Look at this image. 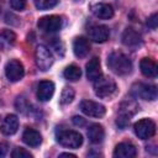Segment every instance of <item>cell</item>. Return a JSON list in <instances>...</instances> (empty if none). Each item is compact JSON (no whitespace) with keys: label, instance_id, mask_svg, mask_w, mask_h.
Here are the masks:
<instances>
[{"label":"cell","instance_id":"16","mask_svg":"<svg viewBox=\"0 0 158 158\" xmlns=\"http://www.w3.org/2000/svg\"><path fill=\"white\" fill-rule=\"evenodd\" d=\"M19 130V118L16 115H6L1 123V132L6 136H11L16 133Z\"/></svg>","mask_w":158,"mask_h":158},{"label":"cell","instance_id":"9","mask_svg":"<svg viewBox=\"0 0 158 158\" xmlns=\"http://www.w3.org/2000/svg\"><path fill=\"white\" fill-rule=\"evenodd\" d=\"M5 75L10 81H19L25 75L23 65L17 59H11L5 65Z\"/></svg>","mask_w":158,"mask_h":158},{"label":"cell","instance_id":"24","mask_svg":"<svg viewBox=\"0 0 158 158\" xmlns=\"http://www.w3.org/2000/svg\"><path fill=\"white\" fill-rule=\"evenodd\" d=\"M38 10H48L58 4V0H33Z\"/></svg>","mask_w":158,"mask_h":158},{"label":"cell","instance_id":"27","mask_svg":"<svg viewBox=\"0 0 158 158\" xmlns=\"http://www.w3.org/2000/svg\"><path fill=\"white\" fill-rule=\"evenodd\" d=\"M10 5L14 10L22 11L26 7V0H10Z\"/></svg>","mask_w":158,"mask_h":158},{"label":"cell","instance_id":"15","mask_svg":"<svg viewBox=\"0 0 158 158\" xmlns=\"http://www.w3.org/2000/svg\"><path fill=\"white\" fill-rule=\"evenodd\" d=\"M122 42L128 47H137L142 43V36L132 27H127L122 33Z\"/></svg>","mask_w":158,"mask_h":158},{"label":"cell","instance_id":"30","mask_svg":"<svg viewBox=\"0 0 158 158\" xmlns=\"http://www.w3.org/2000/svg\"><path fill=\"white\" fill-rule=\"evenodd\" d=\"M73 123L77 125V126H83V125L85 123V121H84V118L80 117V116H74V117H73Z\"/></svg>","mask_w":158,"mask_h":158},{"label":"cell","instance_id":"8","mask_svg":"<svg viewBox=\"0 0 158 158\" xmlns=\"http://www.w3.org/2000/svg\"><path fill=\"white\" fill-rule=\"evenodd\" d=\"M62 26H63V21L60 16L57 15L43 16L37 22V27L43 32H57L62 28Z\"/></svg>","mask_w":158,"mask_h":158},{"label":"cell","instance_id":"18","mask_svg":"<svg viewBox=\"0 0 158 158\" xmlns=\"http://www.w3.org/2000/svg\"><path fill=\"white\" fill-rule=\"evenodd\" d=\"M90 51L89 41L85 37H77L73 42V52L78 58H84Z\"/></svg>","mask_w":158,"mask_h":158},{"label":"cell","instance_id":"25","mask_svg":"<svg viewBox=\"0 0 158 158\" xmlns=\"http://www.w3.org/2000/svg\"><path fill=\"white\" fill-rule=\"evenodd\" d=\"M11 156H12V158H32V154L28 151H26L25 148H21V147L15 148L12 151Z\"/></svg>","mask_w":158,"mask_h":158},{"label":"cell","instance_id":"20","mask_svg":"<svg viewBox=\"0 0 158 158\" xmlns=\"http://www.w3.org/2000/svg\"><path fill=\"white\" fill-rule=\"evenodd\" d=\"M139 68H141V72L144 77H147V78H156L157 77L158 67H157L156 62L152 60L151 58H142L139 62Z\"/></svg>","mask_w":158,"mask_h":158},{"label":"cell","instance_id":"6","mask_svg":"<svg viewBox=\"0 0 158 158\" xmlns=\"http://www.w3.org/2000/svg\"><path fill=\"white\" fill-rule=\"evenodd\" d=\"M35 58H36V64H37V67L41 69V70H43V72H46V70H48L51 67H52V64H53V56H52V53H51V51L46 47V46H43V44H40V46H37V48H36V51H35Z\"/></svg>","mask_w":158,"mask_h":158},{"label":"cell","instance_id":"7","mask_svg":"<svg viewBox=\"0 0 158 158\" xmlns=\"http://www.w3.org/2000/svg\"><path fill=\"white\" fill-rule=\"evenodd\" d=\"M135 133L141 139H148L156 133V123L149 118H142L133 126Z\"/></svg>","mask_w":158,"mask_h":158},{"label":"cell","instance_id":"21","mask_svg":"<svg viewBox=\"0 0 158 158\" xmlns=\"http://www.w3.org/2000/svg\"><path fill=\"white\" fill-rule=\"evenodd\" d=\"M88 137H89V141L94 144L101 143L104 137H105L104 127L99 123H93L88 130Z\"/></svg>","mask_w":158,"mask_h":158},{"label":"cell","instance_id":"3","mask_svg":"<svg viewBox=\"0 0 158 158\" xmlns=\"http://www.w3.org/2000/svg\"><path fill=\"white\" fill-rule=\"evenodd\" d=\"M138 110V105L133 101V100H126L120 105V111H118V116H117V125L121 128H125L128 123L131 117L137 112Z\"/></svg>","mask_w":158,"mask_h":158},{"label":"cell","instance_id":"26","mask_svg":"<svg viewBox=\"0 0 158 158\" xmlns=\"http://www.w3.org/2000/svg\"><path fill=\"white\" fill-rule=\"evenodd\" d=\"M1 37H2L9 44H12V43L15 42V40H16L15 33H14L12 31H10V30H5V31H2V32H1Z\"/></svg>","mask_w":158,"mask_h":158},{"label":"cell","instance_id":"22","mask_svg":"<svg viewBox=\"0 0 158 158\" xmlns=\"http://www.w3.org/2000/svg\"><path fill=\"white\" fill-rule=\"evenodd\" d=\"M63 75H64V78H65L67 80L77 81V80H79L80 77H81V70H80V68H79L78 65L70 64V65H68V67L64 69Z\"/></svg>","mask_w":158,"mask_h":158},{"label":"cell","instance_id":"19","mask_svg":"<svg viewBox=\"0 0 158 158\" xmlns=\"http://www.w3.org/2000/svg\"><path fill=\"white\" fill-rule=\"evenodd\" d=\"M91 11L93 14L99 17V19H102V20H109L114 16V9L111 5L109 4H104V2H99V4H95L93 7H91Z\"/></svg>","mask_w":158,"mask_h":158},{"label":"cell","instance_id":"5","mask_svg":"<svg viewBox=\"0 0 158 158\" xmlns=\"http://www.w3.org/2000/svg\"><path fill=\"white\" fill-rule=\"evenodd\" d=\"M131 94L136 98L153 101L157 99V88H156V85H152V84L136 83L131 88Z\"/></svg>","mask_w":158,"mask_h":158},{"label":"cell","instance_id":"29","mask_svg":"<svg viewBox=\"0 0 158 158\" xmlns=\"http://www.w3.org/2000/svg\"><path fill=\"white\" fill-rule=\"evenodd\" d=\"M7 151H9L7 144H6V143H1V142H0V157H5V156H6V153H7Z\"/></svg>","mask_w":158,"mask_h":158},{"label":"cell","instance_id":"17","mask_svg":"<svg viewBox=\"0 0 158 158\" xmlns=\"http://www.w3.org/2000/svg\"><path fill=\"white\" fill-rule=\"evenodd\" d=\"M22 141L30 147H38L42 142V136L37 130L28 127L22 133Z\"/></svg>","mask_w":158,"mask_h":158},{"label":"cell","instance_id":"12","mask_svg":"<svg viewBox=\"0 0 158 158\" xmlns=\"http://www.w3.org/2000/svg\"><path fill=\"white\" fill-rule=\"evenodd\" d=\"M137 154L136 147L130 142H121L115 147L114 157L116 158H133Z\"/></svg>","mask_w":158,"mask_h":158},{"label":"cell","instance_id":"14","mask_svg":"<svg viewBox=\"0 0 158 158\" xmlns=\"http://www.w3.org/2000/svg\"><path fill=\"white\" fill-rule=\"evenodd\" d=\"M37 98L41 101H48L54 94V84L49 80H42L40 81L37 86Z\"/></svg>","mask_w":158,"mask_h":158},{"label":"cell","instance_id":"31","mask_svg":"<svg viewBox=\"0 0 158 158\" xmlns=\"http://www.w3.org/2000/svg\"><path fill=\"white\" fill-rule=\"evenodd\" d=\"M59 157H72V158H75L77 156L75 154H72V153H60Z\"/></svg>","mask_w":158,"mask_h":158},{"label":"cell","instance_id":"10","mask_svg":"<svg viewBox=\"0 0 158 158\" xmlns=\"http://www.w3.org/2000/svg\"><path fill=\"white\" fill-rule=\"evenodd\" d=\"M80 110L83 114L91 117H102L106 112V109L102 104L95 102L93 100H83L80 102Z\"/></svg>","mask_w":158,"mask_h":158},{"label":"cell","instance_id":"2","mask_svg":"<svg viewBox=\"0 0 158 158\" xmlns=\"http://www.w3.org/2000/svg\"><path fill=\"white\" fill-rule=\"evenodd\" d=\"M94 90H95L96 96H99L101 99L110 100L117 93V86H116V83L112 79L101 77L100 79L94 81Z\"/></svg>","mask_w":158,"mask_h":158},{"label":"cell","instance_id":"23","mask_svg":"<svg viewBox=\"0 0 158 158\" xmlns=\"http://www.w3.org/2000/svg\"><path fill=\"white\" fill-rule=\"evenodd\" d=\"M74 95H75L74 90H73L72 88H69V86H65V88L63 89L62 94H60V104H62V105H68V104H70V102L73 101V99H74Z\"/></svg>","mask_w":158,"mask_h":158},{"label":"cell","instance_id":"1","mask_svg":"<svg viewBox=\"0 0 158 158\" xmlns=\"http://www.w3.org/2000/svg\"><path fill=\"white\" fill-rule=\"evenodd\" d=\"M107 65L117 75H127L132 70V62L130 60V58L118 51L111 52L109 54Z\"/></svg>","mask_w":158,"mask_h":158},{"label":"cell","instance_id":"28","mask_svg":"<svg viewBox=\"0 0 158 158\" xmlns=\"http://www.w3.org/2000/svg\"><path fill=\"white\" fill-rule=\"evenodd\" d=\"M147 26L151 28V30H156L157 28V25H158V15L157 14H153L151 15L148 19H147Z\"/></svg>","mask_w":158,"mask_h":158},{"label":"cell","instance_id":"13","mask_svg":"<svg viewBox=\"0 0 158 158\" xmlns=\"http://www.w3.org/2000/svg\"><path fill=\"white\" fill-rule=\"evenodd\" d=\"M86 77L91 81H96L102 77L101 67H100V59L98 57H93L88 63H86Z\"/></svg>","mask_w":158,"mask_h":158},{"label":"cell","instance_id":"4","mask_svg":"<svg viewBox=\"0 0 158 158\" xmlns=\"http://www.w3.org/2000/svg\"><path fill=\"white\" fill-rule=\"evenodd\" d=\"M58 142L67 148H79L83 144V136L72 130H63L57 135Z\"/></svg>","mask_w":158,"mask_h":158},{"label":"cell","instance_id":"11","mask_svg":"<svg viewBox=\"0 0 158 158\" xmlns=\"http://www.w3.org/2000/svg\"><path fill=\"white\" fill-rule=\"evenodd\" d=\"M88 35L89 38L94 42L98 43H102L106 42L110 37V30L109 27L104 26V25H94L88 30Z\"/></svg>","mask_w":158,"mask_h":158}]
</instances>
